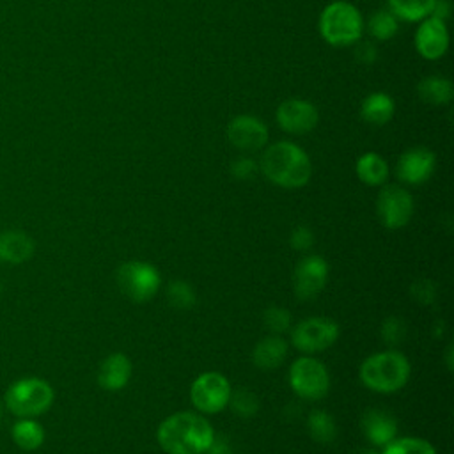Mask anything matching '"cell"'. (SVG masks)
I'll use <instances>...</instances> for the list:
<instances>
[{"label": "cell", "mask_w": 454, "mask_h": 454, "mask_svg": "<svg viewBox=\"0 0 454 454\" xmlns=\"http://www.w3.org/2000/svg\"><path fill=\"white\" fill-rule=\"evenodd\" d=\"M307 431L317 443H332L337 438V422L325 410H312L307 417Z\"/></svg>", "instance_id": "25"}, {"label": "cell", "mask_w": 454, "mask_h": 454, "mask_svg": "<svg viewBox=\"0 0 454 454\" xmlns=\"http://www.w3.org/2000/svg\"><path fill=\"white\" fill-rule=\"evenodd\" d=\"M380 454H436L431 442L419 436H395Z\"/></svg>", "instance_id": "27"}, {"label": "cell", "mask_w": 454, "mask_h": 454, "mask_svg": "<svg viewBox=\"0 0 454 454\" xmlns=\"http://www.w3.org/2000/svg\"><path fill=\"white\" fill-rule=\"evenodd\" d=\"M167 300L174 309L188 310L195 305L197 294H195V289L188 282L174 280L167 287Z\"/></svg>", "instance_id": "28"}, {"label": "cell", "mask_w": 454, "mask_h": 454, "mask_svg": "<svg viewBox=\"0 0 454 454\" xmlns=\"http://www.w3.org/2000/svg\"><path fill=\"white\" fill-rule=\"evenodd\" d=\"M275 119L282 131L291 135H305L317 126L319 112L307 99L289 98L277 106Z\"/></svg>", "instance_id": "12"}, {"label": "cell", "mask_w": 454, "mask_h": 454, "mask_svg": "<svg viewBox=\"0 0 454 454\" xmlns=\"http://www.w3.org/2000/svg\"><path fill=\"white\" fill-rule=\"evenodd\" d=\"M257 170H259V163L250 156H238L231 163V174L234 179H239V181L252 179L257 174Z\"/></svg>", "instance_id": "33"}, {"label": "cell", "mask_w": 454, "mask_h": 454, "mask_svg": "<svg viewBox=\"0 0 454 454\" xmlns=\"http://www.w3.org/2000/svg\"><path fill=\"white\" fill-rule=\"evenodd\" d=\"M289 385L298 397L319 401L330 390V372L321 360L312 355H303L289 367Z\"/></svg>", "instance_id": "6"}, {"label": "cell", "mask_w": 454, "mask_h": 454, "mask_svg": "<svg viewBox=\"0 0 454 454\" xmlns=\"http://www.w3.org/2000/svg\"><path fill=\"white\" fill-rule=\"evenodd\" d=\"M213 438L211 422L197 411H176L156 429L158 445L167 454H204Z\"/></svg>", "instance_id": "1"}, {"label": "cell", "mask_w": 454, "mask_h": 454, "mask_svg": "<svg viewBox=\"0 0 454 454\" xmlns=\"http://www.w3.org/2000/svg\"><path fill=\"white\" fill-rule=\"evenodd\" d=\"M367 30L376 41H390L399 30V20L388 9H378L371 14Z\"/></svg>", "instance_id": "26"}, {"label": "cell", "mask_w": 454, "mask_h": 454, "mask_svg": "<svg viewBox=\"0 0 454 454\" xmlns=\"http://www.w3.org/2000/svg\"><path fill=\"white\" fill-rule=\"evenodd\" d=\"M131 378V360L124 353L108 355L98 369V383L108 392H117L128 385Z\"/></svg>", "instance_id": "17"}, {"label": "cell", "mask_w": 454, "mask_h": 454, "mask_svg": "<svg viewBox=\"0 0 454 454\" xmlns=\"http://www.w3.org/2000/svg\"><path fill=\"white\" fill-rule=\"evenodd\" d=\"M328 282V262L317 254H309L298 261L293 271V291L298 300L316 298Z\"/></svg>", "instance_id": "11"}, {"label": "cell", "mask_w": 454, "mask_h": 454, "mask_svg": "<svg viewBox=\"0 0 454 454\" xmlns=\"http://www.w3.org/2000/svg\"><path fill=\"white\" fill-rule=\"evenodd\" d=\"M227 406H231V410L238 417L250 419L259 410V397L250 388H238L236 392H231V399Z\"/></svg>", "instance_id": "29"}, {"label": "cell", "mask_w": 454, "mask_h": 454, "mask_svg": "<svg viewBox=\"0 0 454 454\" xmlns=\"http://www.w3.org/2000/svg\"><path fill=\"white\" fill-rule=\"evenodd\" d=\"M317 28L330 46H353L362 37L364 18L351 2L333 0L323 7Z\"/></svg>", "instance_id": "4"}, {"label": "cell", "mask_w": 454, "mask_h": 454, "mask_svg": "<svg viewBox=\"0 0 454 454\" xmlns=\"http://www.w3.org/2000/svg\"><path fill=\"white\" fill-rule=\"evenodd\" d=\"M415 50L426 60H438L449 48V30L443 20L427 16L419 21L415 30Z\"/></svg>", "instance_id": "15"}, {"label": "cell", "mask_w": 454, "mask_h": 454, "mask_svg": "<svg viewBox=\"0 0 454 454\" xmlns=\"http://www.w3.org/2000/svg\"><path fill=\"white\" fill-rule=\"evenodd\" d=\"M358 374L362 385L371 392L394 394L408 383L411 365L401 351L385 349L364 358Z\"/></svg>", "instance_id": "3"}, {"label": "cell", "mask_w": 454, "mask_h": 454, "mask_svg": "<svg viewBox=\"0 0 454 454\" xmlns=\"http://www.w3.org/2000/svg\"><path fill=\"white\" fill-rule=\"evenodd\" d=\"M117 286L124 296L142 303L158 293L161 277L151 262L126 261L117 268Z\"/></svg>", "instance_id": "8"}, {"label": "cell", "mask_w": 454, "mask_h": 454, "mask_svg": "<svg viewBox=\"0 0 454 454\" xmlns=\"http://www.w3.org/2000/svg\"><path fill=\"white\" fill-rule=\"evenodd\" d=\"M204 454H231V449H229V445L223 440H218L215 436L211 445H209V449Z\"/></svg>", "instance_id": "37"}, {"label": "cell", "mask_w": 454, "mask_h": 454, "mask_svg": "<svg viewBox=\"0 0 454 454\" xmlns=\"http://www.w3.org/2000/svg\"><path fill=\"white\" fill-rule=\"evenodd\" d=\"M450 353H452V344L447 346V365H449V371H452V356H450Z\"/></svg>", "instance_id": "38"}, {"label": "cell", "mask_w": 454, "mask_h": 454, "mask_svg": "<svg viewBox=\"0 0 454 454\" xmlns=\"http://www.w3.org/2000/svg\"><path fill=\"white\" fill-rule=\"evenodd\" d=\"M259 170L273 184L294 190L309 183L312 176V161L298 144L278 140L262 151Z\"/></svg>", "instance_id": "2"}, {"label": "cell", "mask_w": 454, "mask_h": 454, "mask_svg": "<svg viewBox=\"0 0 454 454\" xmlns=\"http://www.w3.org/2000/svg\"><path fill=\"white\" fill-rule=\"evenodd\" d=\"M415 202L411 193L399 184L381 186L376 197V215L383 227L401 229L410 223Z\"/></svg>", "instance_id": "10"}, {"label": "cell", "mask_w": 454, "mask_h": 454, "mask_svg": "<svg viewBox=\"0 0 454 454\" xmlns=\"http://www.w3.org/2000/svg\"><path fill=\"white\" fill-rule=\"evenodd\" d=\"M356 177L367 186H383L388 179V163L385 158L374 151L364 153L355 163Z\"/></svg>", "instance_id": "21"}, {"label": "cell", "mask_w": 454, "mask_h": 454, "mask_svg": "<svg viewBox=\"0 0 454 454\" xmlns=\"http://www.w3.org/2000/svg\"><path fill=\"white\" fill-rule=\"evenodd\" d=\"M358 454H380V452L374 450V449H367V450H362V452H358Z\"/></svg>", "instance_id": "39"}, {"label": "cell", "mask_w": 454, "mask_h": 454, "mask_svg": "<svg viewBox=\"0 0 454 454\" xmlns=\"http://www.w3.org/2000/svg\"><path fill=\"white\" fill-rule=\"evenodd\" d=\"M262 323L266 326L268 332L275 333V335H282L286 332L291 330L293 326V317H291V312L284 307H277V305H271L264 310L262 314Z\"/></svg>", "instance_id": "30"}, {"label": "cell", "mask_w": 454, "mask_h": 454, "mask_svg": "<svg viewBox=\"0 0 454 454\" xmlns=\"http://www.w3.org/2000/svg\"><path fill=\"white\" fill-rule=\"evenodd\" d=\"M232 387L218 371L199 374L190 385V401L199 413H220L227 408Z\"/></svg>", "instance_id": "9"}, {"label": "cell", "mask_w": 454, "mask_h": 454, "mask_svg": "<svg viewBox=\"0 0 454 454\" xmlns=\"http://www.w3.org/2000/svg\"><path fill=\"white\" fill-rule=\"evenodd\" d=\"M406 323L399 316H390L381 323V339L387 346H399L406 337Z\"/></svg>", "instance_id": "31"}, {"label": "cell", "mask_w": 454, "mask_h": 454, "mask_svg": "<svg viewBox=\"0 0 454 454\" xmlns=\"http://www.w3.org/2000/svg\"><path fill=\"white\" fill-rule=\"evenodd\" d=\"M376 55H378V51H376L374 44L360 43V41L355 43V57H356V60H360L364 64H371V62L376 60Z\"/></svg>", "instance_id": "35"}, {"label": "cell", "mask_w": 454, "mask_h": 454, "mask_svg": "<svg viewBox=\"0 0 454 454\" xmlns=\"http://www.w3.org/2000/svg\"><path fill=\"white\" fill-rule=\"evenodd\" d=\"M34 239L23 231H7L0 234V261L21 264L34 254Z\"/></svg>", "instance_id": "20"}, {"label": "cell", "mask_w": 454, "mask_h": 454, "mask_svg": "<svg viewBox=\"0 0 454 454\" xmlns=\"http://www.w3.org/2000/svg\"><path fill=\"white\" fill-rule=\"evenodd\" d=\"M360 427L369 443L374 447H385L397 436V420L385 410H365L360 419Z\"/></svg>", "instance_id": "16"}, {"label": "cell", "mask_w": 454, "mask_h": 454, "mask_svg": "<svg viewBox=\"0 0 454 454\" xmlns=\"http://www.w3.org/2000/svg\"><path fill=\"white\" fill-rule=\"evenodd\" d=\"M287 356V340L282 335L270 333L261 339L252 349V362L262 371H271L282 365Z\"/></svg>", "instance_id": "18"}, {"label": "cell", "mask_w": 454, "mask_h": 454, "mask_svg": "<svg viewBox=\"0 0 454 454\" xmlns=\"http://www.w3.org/2000/svg\"><path fill=\"white\" fill-rule=\"evenodd\" d=\"M53 397V388L48 381L41 378H21L7 388L5 406L20 419H32L50 410Z\"/></svg>", "instance_id": "5"}, {"label": "cell", "mask_w": 454, "mask_h": 454, "mask_svg": "<svg viewBox=\"0 0 454 454\" xmlns=\"http://www.w3.org/2000/svg\"><path fill=\"white\" fill-rule=\"evenodd\" d=\"M270 138L268 126L255 115L241 114L227 124V140L243 153H255L266 147Z\"/></svg>", "instance_id": "13"}, {"label": "cell", "mask_w": 454, "mask_h": 454, "mask_svg": "<svg viewBox=\"0 0 454 454\" xmlns=\"http://www.w3.org/2000/svg\"><path fill=\"white\" fill-rule=\"evenodd\" d=\"M0 419H2V403H0Z\"/></svg>", "instance_id": "40"}, {"label": "cell", "mask_w": 454, "mask_h": 454, "mask_svg": "<svg viewBox=\"0 0 454 454\" xmlns=\"http://www.w3.org/2000/svg\"><path fill=\"white\" fill-rule=\"evenodd\" d=\"M417 94L424 103L440 106V105H447L452 99L454 89L449 78L443 76H426L419 82L417 85Z\"/></svg>", "instance_id": "22"}, {"label": "cell", "mask_w": 454, "mask_h": 454, "mask_svg": "<svg viewBox=\"0 0 454 454\" xmlns=\"http://www.w3.org/2000/svg\"><path fill=\"white\" fill-rule=\"evenodd\" d=\"M12 440L23 450H35L44 442V429L34 419H20L12 426Z\"/></svg>", "instance_id": "24"}, {"label": "cell", "mask_w": 454, "mask_h": 454, "mask_svg": "<svg viewBox=\"0 0 454 454\" xmlns=\"http://www.w3.org/2000/svg\"><path fill=\"white\" fill-rule=\"evenodd\" d=\"M291 344L303 355H316L333 346L340 335L339 325L323 316H312L291 326Z\"/></svg>", "instance_id": "7"}, {"label": "cell", "mask_w": 454, "mask_h": 454, "mask_svg": "<svg viewBox=\"0 0 454 454\" xmlns=\"http://www.w3.org/2000/svg\"><path fill=\"white\" fill-rule=\"evenodd\" d=\"M449 11H450V4H449V0H436L434 2V7H433V11H431V16H434V18H440V20H447V14H449Z\"/></svg>", "instance_id": "36"}, {"label": "cell", "mask_w": 454, "mask_h": 454, "mask_svg": "<svg viewBox=\"0 0 454 454\" xmlns=\"http://www.w3.org/2000/svg\"><path fill=\"white\" fill-rule=\"evenodd\" d=\"M395 114V101L387 92H371L360 105V117L371 126H383L392 121Z\"/></svg>", "instance_id": "19"}, {"label": "cell", "mask_w": 454, "mask_h": 454, "mask_svg": "<svg viewBox=\"0 0 454 454\" xmlns=\"http://www.w3.org/2000/svg\"><path fill=\"white\" fill-rule=\"evenodd\" d=\"M436 0H387L388 11L403 21H422L431 16Z\"/></svg>", "instance_id": "23"}, {"label": "cell", "mask_w": 454, "mask_h": 454, "mask_svg": "<svg viewBox=\"0 0 454 454\" xmlns=\"http://www.w3.org/2000/svg\"><path fill=\"white\" fill-rule=\"evenodd\" d=\"M289 245L298 250V252H305L314 245V232L310 227L307 225H298L291 231L289 236Z\"/></svg>", "instance_id": "34"}, {"label": "cell", "mask_w": 454, "mask_h": 454, "mask_svg": "<svg viewBox=\"0 0 454 454\" xmlns=\"http://www.w3.org/2000/svg\"><path fill=\"white\" fill-rule=\"evenodd\" d=\"M411 298L420 305H431L436 298V287L427 278H419L410 286Z\"/></svg>", "instance_id": "32"}, {"label": "cell", "mask_w": 454, "mask_h": 454, "mask_svg": "<svg viewBox=\"0 0 454 454\" xmlns=\"http://www.w3.org/2000/svg\"><path fill=\"white\" fill-rule=\"evenodd\" d=\"M436 167V156L427 147H410L406 149L397 163H395V176L401 183L419 186L426 183Z\"/></svg>", "instance_id": "14"}]
</instances>
